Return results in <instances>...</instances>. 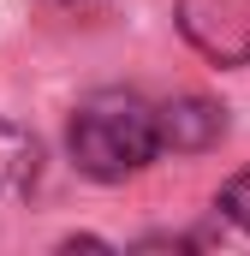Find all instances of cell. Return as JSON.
<instances>
[{
	"mask_svg": "<svg viewBox=\"0 0 250 256\" xmlns=\"http://www.w3.org/2000/svg\"><path fill=\"white\" fill-rule=\"evenodd\" d=\"M66 143H72L78 173H90L102 185L131 179L137 167L155 161V108L137 90H96L78 102Z\"/></svg>",
	"mask_w": 250,
	"mask_h": 256,
	"instance_id": "cell-1",
	"label": "cell"
},
{
	"mask_svg": "<svg viewBox=\"0 0 250 256\" xmlns=\"http://www.w3.org/2000/svg\"><path fill=\"white\" fill-rule=\"evenodd\" d=\"M179 30L196 54L220 66L250 60V0H179Z\"/></svg>",
	"mask_w": 250,
	"mask_h": 256,
	"instance_id": "cell-2",
	"label": "cell"
},
{
	"mask_svg": "<svg viewBox=\"0 0 250 256\" xmlns=\"http://www.w3.org/2000/svg\"><path fill=\"white\" fill-rule=\"evenodd\" d=\"M220 131H226L220 102H208V96H173V102L155 108V155H202V149L220 143Z\"/></svg>",
	"mask_w": 250,
	"mask_h": 256,
	"instance_id": "cell-3",
	"label": "cell"
},
{
	"mask_svg": "<svg viewBox=\"0 0 250 256\" xmlns=\"http://www.w3.org/2000/svg\"><path fill=\"white\" fill-rule=\"evenodd\" d=\"M42 173V149L24 126H0V196H18L36 185Z\"/></svg>",
	"mask_w": 250,
	"mask_h": 256,
	"instance_id": "cell-4",
	"label": "cell"
},
{
	"mask_svg": "<svg viewBox=\"0 0 250 256\" xmlns=\"http://www.w3.org/2000/svg\"><path fill=\"white\" fill-rule=\"evenodd\" d=\"M214 208H220L232 226H244V232H250V167L226 179V191H220V202H214Z\"/></svg>",
	"mask_w": 250,
	"mask_h": 256,
	"instance_id": "cell-5",
	"label": "cell"
}]
</instances>
